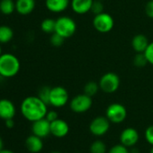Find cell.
<instances>
[{
    "instance_id": "6da1fadb",
    "label": "cell",
    "mask_w": 153,
    "mask_h": 153,
    "mask_svg": "<svg viewBox=\"0 0 153 153\" xmlns=\"http://www.w3.org/2000/svg\"><path fill=\"white\" fill-rule=\"evenodd\" d=\"M22 115L29 122L45 118L48 112V105L44 103L38 96H30L25 97L20 106Z\"/></svg>"
},
{
    "instance_id": "7a4b0ae2",
    "label": "cell",
    "mask_w": 153,
    "mask_h": 153,
    "mask_svg": "<svg viewBox=\"0 0 153 153\" xmlns=\"http://www.w3.org/2000/svg\"><path fill=\"white\" fill-rule=\"evenodd\" d=\"M21 68L19 59L12 53L0 55V76L5 79H11L16 76Z\"/></svg>"
},
{
    "instance_id": "3957f363",
    "label": "cell",
    "mask_w": 153,
    "mask_h": 153,
    "mask_svg": "<svg viewBox=\"0 0 153 153\" xmlns=\"http://www.w3.org/2000/svg\"><path fill=\"white\" fill-rule=\"evenodd\" d=\"M76 31V24L74 19L68 16H60L56 20L55 32L65 39L72 37Z\"/></svg>"
},
{
    "instance_id": "277c9868",
    "label": "cell",
    "mask_w": 153,
    "mask_h": 153,
    "mask_svg": "<svg viewBox=\"0 0 153 153\" xmlns=\"http://www.w3.org/2000/svg\"><path fill=\"white\" fill-rule=\"evenodd\" d=\"M98 84L104 93L113 94L120 87V78L114 72H106L100 78Z\"/></svg>"
},
{
    "instance_id": "5b68a950",
    "label": "cell",
    "mask_w": 153,
    "mask_h": 153,
    "mask_svg": "<svg viewBox=\"0 0 153 153\" xmlns=\"http://www.w3.org/2000/svg\"><path fill=\"white\" fill-rule=\"evenodd\" d=\"M93 105L92 97L85 93L76 95L69 102V107L76 114H83L88 112Z\"/></svg>"
},
{
    "instance_id": "8992f818",
    "label": "cell",
    "mask_w": 153,
    "mask_h": 153,
    "mask_svg": "<svg viewBox=\"0 0 153 153\" xmlns=\"http://www.w3.org/2000/svg\"><path fill=\"white\" fill-rule=\"evenodd\" d=\"M105 116L113 123H121L127 117V110L123 105L120 103H113L107 106Z\"/></svg>"
},
{
    "instance_id": "52a82bcc",
    "label": "cell",
    "mask_w": 153,
    "mask_h": 153,
    "mask_svg": "<svg viewBox=\"0 0 153 153\" xmlns=\"http://www.w3.org/2000/svg\"><path fill=\"white\" fill-rule=\"evenodd\" d=\"M93 26L98 33H107L113 30L114 26V21L110 14L103 12L95 16L93 19Z\"/></svg>"
},
{
    "instance_id": "ba28073f",
    "label": "cell",
    "mask_w": 153,
    "mask_h": 153,
    "mask_svg": "<svg viewBox=\"0 0 153 153\" xmlns=\"http://www.w3.org/2000/svg\"><path fill=\"white\" fill-rule=\"evenodd\" d=\"M68 102V93L67 89L61 86L51 88L50 94V105L56 108H60L66 105Z\"/></svg>"
},
{
    "instance_id": "9c48e42d",
    "label": "cell",
    "mask_w": 153,
    "mask_h": 153,
    "mask_svg": "<svg viewBox=\"0 0 153 153\" xmlns=\"http://www.w3.org/2000/svg\"><path fill=\"white\" fill-rule=\"evenodd\" d=\"M110 121L106 116H97L89 124V131L97 137L104 136L110 129Z\"/></svg>"
},
{
    "instance_id": "30bf717a",
    "label": "cell",
    "mask_w": 153,
    "mask_h": 153,
    "mask_svg": "<svg viewBox=\"0 0 153 153\" xmlns=\"http://www.w3.org/2000/svg\"><path fill=\"white\" fill-rule=\"evenodd\" d=\"M140 135L138 131L132 127L125 128L120 134V142L127 148L134 147L138 143Z\"/></svg>"
},
{
    "instance_id": "8fae6325",
    "label": "cell",
    "mask_w": 153,
    "mask_h": 153,
    "mask_svg": "<svg viewBox=\"0 0 153 153\" xmlns=\"http://www.w3.org/2000/svg\"><path fill=\"white\" fill-rule=\"evenodd\" d=\"M32 132L42 139L48 137L51 134V123L46 118L33 122L32 124Z\"/></svg>"
},
{
    "instance_id": "7c38bea8",
    "label": "cell",
    "mask_w": 153,
    "mask_h": 153,
    "mask_svg": "<svg viewBox=\"0 0 153 153\" xmlns=\"http://www.w3.org/2000/svg\"><path fill=\"white\" fill-rule=\"evenodd\" d=\"M69 132V125L68 123L58 118L57 120L51 123V134L56 138H64Z\"/></svg>"
},
{
    "instance_id": "4fadbf2b",
    "label": "cell",
    "mask_w": 153,
    "mask_h": 153,
    "mask_svg": "<svg viewBox=\"0 0 153 153\" xmlns=\"http://www.w3.org/2000/svg\"><path fill=\"white\" fill-rule=\"evenodd\" d=\"M16 113V105L11 100L7 98L0 99V119L4 121L7 119H12L15 117Z\"/></svg>"
},
{
    "instance_id": "5bb4252c",
    "label": "cell",
    "mask_w": 153,
    "mask_h": 153,
    "mask_svg": "<svg viewBox=\"0 0 153 153\" xmlns=\"http://www.w3.org/2000/svg\"><path fill=\"white\" fill-rule=\"evenodd\" d=\"M94 0H71L70 6L72 10L78 15H84L90 12Z\"/></svg>"
},
{
    "instance_id": "9a60e30c",
    "label": "cell",
    "mask_w": 153,
    "mask_h": 153,
    "mask_svg": "<svg viewBox=\"0 0 153 153\" xmlns=\"http://www.w3.org/2000/svg\"><path fill=\"white\" fill-rule=\"evenodd\" d=\"M69 4V0H45L46 8L55 14L64 12L68 7Z\"/></svg>"
},
{
    "instance_id": "2e32d148",
    "label": "cell",
    "mask_w": 153,
    "mask_h": 153,
    "mask_svg": "<svg viewBox=\"0 0 153 153\" xmlns=\"http://www.w3.org/2000/svg\"><path fill=\"white\" fill-rule=\"evenodd\" d=\"M35 8V0H16V11L22 16L31 14Z\"/></svg>"
},
{
    "instance_id": "e0dca14e",
    "label": "cell",
    "mask_w": 153,
    "mask_h": 153,
    "mask_svg": "<svg viewBox=\"0 0 153 153\" xmlns=\"http://www.w3.org/2000/svg\"><path fill=\"white\" fill-rule=\"evenodd\" d=\"M25 146L26 149L32 152V153H39L40 151H42V148H43V141L42 139L32 134L30 136H28L25 140Z\"/></svg>"
},
{
    "instance_id": "ac0fdd59",
    "label": "cell",
    "mask_w": 153,
    "mask_h": 153,
    "mask_svg": "<svg viewBox=\"0 0 153 153\" xmlns=\"http://www.w3.org/2000/svg\"><path fill=\"white\" fill-rule=\"evenodd\" d=\"M149 40L148 38L141 33L136 34L133 36L131 40V47L136 53H142L146 51L147 47L149 46Z\"/></svg>"
},
{
    "instance_id": "d6986e66",
    "label": "cell",
    "mask_w": 153,
    "mask_h": 153,
    "mask_svg": "<svg viewBox=\"0 0 153 153\" xmlns=\"http://www.w3.org/2000/svg\"><path fill=\"white\" fill-rule=\"evenodd\" d=\"M14 37V32L7 25H0V44L8 43Z\"/></svg>"
},
{
    "instance_id": "ffe728a7",
    "label": "cell",
    "mask_w": 153,
    "mask_h": 153,
    "mask_svg": "<svg viewBox=\"0 0 153 153\" xmlns=\"http://www.w3.org/2000/svg\"><path fill=\"white\" fill-rule=\"evenodd\" d=\"M16 11V2L14 0H1L0 1V12L3 15L9 16Z\"/></svg>"
},
{
    "instance_id": "44dd1931",
    "label": "cell",
    "mask_w": 153,
    "mask_h": 153,
    "mask_svg": "<svg viewBox=\"0 0 153 153\" xmlns=\"http://www.w3.org/2000/svg\"><path fill=\"white\" fill-rule=\"evenodd\" d=\"M55 25L56 20L51 18H46L42 22L41 29L45 33H53L55 32Z\"/></svg>"
},
{
    "instance_id": "7402d4cb",
    "label": "cell",
    "mask_w": 153,
    "mask_h": 153,
    "mask_svg": "<svg viewBox=\"0 0 153 153\" xmlns=\"http://www.w3.org/2000/svg\"><path fill=\"white\" fill-rule=\"evenodd\" d=\"M99 89H100V88H99L98 83H97L95 81H89L84 87V93L86 95L93 97L94 96H96L97 94Z\"/></svg>"
},
{
    "instance_id": "603a6c76",
    "label": "cell",
    "mask_w": 153,
    "mask_h": 153,
    "mask_svg": "<svg viewBox=\"0 0 153 153\" xmlns=\"http://www.w3.org/2000/svg\"><path fill=\"white\" fill-rule=\"evenodd\" d=\"M106 145L101 140H97L90 145V153H106Z\"/></svg>"
},
{
    "instance_id": "cb8c5ba5",
    "label": "cell",
    "mask_w": 153,
    "mask_h": 153,
    "mask_svg": "<svg viewBox=\"0 0 153 153\" xmlns=\"http://www.w3.org/2000/svg\"><path fill=\"white\" fill-rule=\"evenodd\" d=\"M133 64L137 68H143L147 64H149L144 52L142 53H136V55L133 58Z\"/></svg>"
},
{
    "instance_id": "d4e9b609",
    "label": "cell",
    "mask_w": 153,
    "mask_h": 153,
    "mask_svg": "<svg viewBox=\"0 0 153 153\" xmlns=\"http://www.w3.org/2000/svg\"><path fill=\"white\" fill-rule=\"evenodd\" d=\"M51 88L44 86L40 88L38 92V97L47 105H50V94H51Z\"/></svg>"
},
{
    "instance_id": "484cf974",
    "label": "cell",
    "mask_w": 153,
    "mask_h": 153,
    "mask_svg": "<svg viewBox=\"0 0 153 153\" xmlns=\"http://www.w3.org/2000/svg\"><path fill=\"white\" fill-rule=\"evenodd\" d=\"M65 40L66 39L64 37H62L61 35L58 34L57 33H51L50 42H51V44L52 46H54V47H60V46L63 45Z\"/></svg>"
},
{
    "instance_id": "4316f807",
    "label": "cell",
    "mask_w": 153,
    "mask_h": 153,
    "mask_svg": "<svg viewBox=\"0 0 153 153\" xmlns=\"http://www.w3.org/2000/svg\"><path fill=\"white\" fill-rule=\"evenodd\" d=\"M90 12L92 14H94L95 16L103 13L104 12V4L102 3V1H99V0H94Z\"/></svg>"
},
{
    "instance_id": "83f0119b",
    "label": "cell",
    "mask_w": 153,
    "mask_h": 153,
    "mask_svg": "<svg viewBox=\"0 0 153 153\" xmlns=\"http://www.w3.org/2000/svg\"><path fill=\"white\" fill-rule=\"evenodd\" d=\"M108 153H130V150L128 148L122 143L114 145L108 151Z\"/></svg>"
},
{
    "instance_id": "f1b7e54d",
    "label": "cell",
    "mask_w": 153,
    "mask_h": 153,
    "mask_svg": "<svg viewBox=\"0 0 153 153\" xmlns=\"http://www.w3.org/2000/svg\"><path fill=\"white\" fill-rule=\"evenodd\" d=\"M145 57L149 62V64L153 66V42L149 43V46L147 47L146 51H144Z\"/></svg>"
},
{
    "instance_id": "f546056e",
    "label": "cell",
    "mask_w": 153,
    "mask_h": 153,
    "mask_svg": "<svg viewBox=\"0 0 153 153\" xmlns=\"http://www.w3.org/2000/svg\"><path fill=\"white\" fill-rule=\"evenodd\" d=\"M144 136H145L147 142L149 145L153 146V125H149L147 127L144 132Z\"/></svg>"
},
{
    "instance_id": "4dcf8cb0",
    "label": "cell",
    "mask_w": 153,
    "mask_h": 153,
    "mask_svg": "<svg viewBox=\"0 0 153 153\" xmlns=\"http://www.w3.org/2000/svg\"><path fill=\"white\" fill-rule=\"evenodd\" d=\"M145 13L148 17L153 19V0H149V1L146 4Z\"/></svg>"
},
{
    "instance_id": "1f68e13d",
    "label": "cell",
    "mask_w": 153,
    "mask_h": 153,
    "mask_svg": "<svg viewBox=\"0 0 153 153\" xmlns=\"http://www.w3.org/2000/svg\"><path fill=\"white\" fill-rule=\"evenodd\" d=\"M45 118H46L50 123H51V122H53V121H55V120H57V119L59 118V114H58V113H57L56 111L51 110V111H48V112H47Z\"/></svg>"
},
{
    "instance_id": "d6a6232c",
    "label": "cell",
    "mask_w": 153,
    "mask_h": 153,
    "mask_svg": "<svg viewBox=\"0 0 153 153\" xmlns=\"http://www.w3.org/2000/svg\"><path fill=\"white\" fill-rule=\"evenodd\" d=\"M5 123H6V126H7L8 129H12V128L15 126V121H14V118L6 120V121H5Z\"/></svg>"
},
{
    "instance_id": "836d02e7",
    "label": "cell",
    "mask_w": 153,
    "mask_h": 153,
    "mask_svg": "<svg viewBox=\"0 0 153 153\" xmlns=\"http://www.w3.org/2000/svg\"><path fill=\"white\" fill-rule=\"evenodd\" d=\"M0 153H15V152L10 149H2L0 150Z\"/></svg>"
},
{
    "instance_id": "e575fe53",
    "label": "cell",
    "mask_w": 153,
    "mask_h": 153,
    "mask_svg": "<svg viewBox=\"0 0 153 153\" xmlns=\"http://www.w3.org/2000/svg\"><path fill=\"white\" fill-rule=\"evenodd\" d=\"M130 153H140V151H139V149L137 148L131 147V149L130 150Z\"/></svg>"
},
{
    "instance_id": "d590c367",
    "label": "cell",
    "mask_w": 153,
    "mask_h": 153,
    "mask_svg": "<svg viewBox=\"0 0 153 153\" xmlns=\"http://www.w3.org/2000/svg\"><path fill=\"white\" fill-rule=\"evenodd\" d=\"M2 149H4V142H3L1 136H0V150H1Z\"/></svg>"
},
{
    "instance_id": "8d00e7d4",
    "label": "cell",
    "mask_w": 153,
    "mask_h": 153,
    "mask_svg": "<svg viewBox=\"0 0 153 153\" xmlns=\"http://www.w3.org/2000/svg\"><path fill=\"white\" fill-rule=\"evenodd\" d=\"M2 54V48H1V45H0V55Z\"/></svg>"
},
{
    "instance_id": "74e56055",
    "label": "cell",
    "mask_w": 153,
    "mask_h": 153,
    "mask_svg": "<svg viewBox=\"0 0 153 153\" xmlns=\"http://www.w3.org/2000/svg\"><path fill=\"white\" fill-rule=\"evenodd\" d=\"M51 153H61V152H59V151H52Z\"/></svg>"
},
{
    "instance_id": "f35d334b",
    "label": "cell",
    "mask_w": 153,
    "mask_h": 153,
    "mask_svg": "<svg viewBox=\"0 0 153 153\" xmlns=\"http://www.w3.org/2000/svg\"><path fill=\"white\" fill-rule=\"evenodd\" d=\"M149 153H153V146H152V149H150V151H149Z\"/></svg>"
},
{
    "instance_id": "ab89813d",
    "label": "cell",
    "mask_w": 153,
    "mask_h": 153,
    "mask_svg": "<svg viewBox=\"0 0 153 153\" xmlns=\"http://www.w3.org/2000/svg\"><path fill=\"white\" fill-rule=\"evenodd\" d=\"M99 1H102V0H99Z\"/></svg>"
},
{
    "instance_id": "60d3db41",
    "label": "cell",
    "mask_w": 153,
    "mask_h": 153,
    "mask_svg": "<svg viewBox=\"0 0 153 153\" xmlns=\"http://www.w3.org/2000/svg\"><path fill=\"white\" fill-rule=\"evenodd\" d=\"M76 153H79V152H76Z\"/></svg>"
}]
</instances>
